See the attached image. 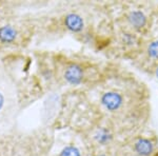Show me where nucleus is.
Wrapping results in <instances>:
<instances>
[{"label": "nucleus", "mask_w": 158, "mask_h": 156, "mask_svg": "<svg viewBox=\"0 0 158 156\" xmlns=\"http://www.w3.org/2000/svg\"><path fill=\"white\" fill-rule=\"evenodd\" d=\"M134 149L141 156H149L153 153L154 150V145L152 141L147 138H139L134 145Z\"/></svg>", "instance_id": "obj_5"}, {"label": "nucleus", "mask_w": 158, "mask_h": 156, "mask_svg": "<svg viewBox=\"0 0 158 156\" xmlns=\"http://www.w3.org/2000/svg\"><path fill=\"white\" fill-rule=\"evenodd\" d=\"M17 30L13 25H3L0 27V42L12 43L17 38Z\"/></svg>", "instance_id": "obj_6"}, {"label": "nucleus", "mask_w": 158, "mask_h": 156, "mask_svg": "<svg viewBox=\"0 0 158 156\" xmlns=\"http://www.w3.org/2000/svg\"><path fill=\"white\" fill-rule=\"evenodd\" d=\"M129 23L135 29H141L147 23V17L146 15L140 11H133L129 14L128 16Z\"/></svg>", "instance_id": "obj_7"}, {"label": "nucleus", "mask_w": 158, "mask_h": 156, "mask_svg": "<svg viewBox=\"0 0 158 156\" xmlns=\"http://www.w3.org/2000/svg\"><path fill=\"white\" fill-rule=\"evenodd\" d=\"M123 98L117 92H106L101 97V103L109 111H116L121 107Z\"/></svg>", "instance_id": "obj_2"}, {"label": "nucleus", "mask_w": 158, "mask_h": 156, "mask_svg": "<svg viewBox=\"0 0 158 156\" xmlns=\"http://www.w3.org/2000/svg\"><path fill=\"white\" fill-rule=\"evenodd\" d=\"M63 77L67 80V82L73 86H77L82 81L83 78V70L77 63H72L65 69Z\"/></svg>", "instance_id": "obj_3"}, {"label": "nucleus", "mask_w": 158, "mask_h": 156, "mask_svg": "<svg viewBox=\"0 0 158 156\" xmlns=\"http://www.w3.org/2000/svg\"><path fill=\"white\" fill-rule=\"evenodd\" d=\"M60 156H81V153L78 148L74 145H68L60 152Z\"/></svg>", "instance_id": "obj_8"}, {"label": "nucleus", "mask_w": 158, "mask_h": 156, "mask_svg": "<svg viewBox=\"0 0 158 156\" xmlns=\"http://www.w3.org/2000/svg\"><path fill=\"white\" fill-rule=\"evenodd\" d=\"M16 94L10 78L0 69V129H3L12 120L16 110Z\"/></svg>", "instance_id": "obj_1"}, {"label": "nucleus", "mask_w": 158, "mask_h": 156, "mask_svg": "<svg viewBox=\"0 0 158 156\" xmlns=\"http://www.w3.org/2000/svg\"><path fill=\"white\" fill-rule=\"evenodd\" d=\"M98 156H106V155H98Z\"/></svg>", "instance_id": "obj_11"}, {"label": "nucleus", "mask_w": 158, "mask_h": 156, "mask_svg": "<svg viewBox=\"0 0 158 156\" xmlns=\"http://www.w3.org/2000/svg\"><path fill=\"white\" fill-rule=\"evenodd\" d=\"M64 25L71 32L78 33L82 31L85 23H83V19L81 18L80 15L76 14V13H70L64 18Z\"/></svg>", "instance_id": "obj_4"}, {"label": "nucleus", "mask_w": 158, "mask_h": 156, "mask_svg": "<svg viewBox=\"0 0 158 156\" xmlns=\"http://www.w3.org/2000/svg\"><path fill=\"white\" fill-rule=\"evenodd\" d=\"M148 53L152 58L158 59V40L150 43V45L148 47Z\"/></svg>", "instance_id": "obj_9"}, {"label": "nucleus", "mask_w": 158, "mask_h": 156, "mask_svg": "<svg viewBox=\"0 0 158 156\" xmlns=\"http://www.w3.org/2000/svg\"><path fill=\"white\" fill-rule=\"evenodd\" d=\"M156 76L158 77V66H157V69H156Z\"/></svg>", "instance_id": "obj_10"}]
</instances>
